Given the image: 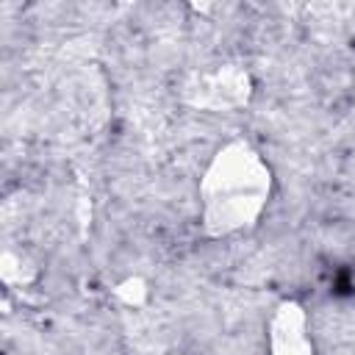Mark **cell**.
<instances>
[{
	"instance_id": "cell-1",
	"label": "cell",
	"mask_w": 355,
	"mask_h": 355,
	"mask_svg": "<svg viewBox=\"0 0 355 355\" xmlns=\"http://www.w3.org/2000/svg\"><path fill=\"white\" fill-rule=\"evenodd\" d=\"M272 169L244 139L216 150L200 178V222L208 236L247 233L258 225L272 197Z\"/></svg>"
},
{
	"instance_id": "cell-2",
	"label": "cell",
	"mask_w": 355,
	"mask_h": 355,
	"mask_svg": "<svg viewBox=\"0 0 355 355\" xmlns=\"http://www.w3.org/2000/svg\"><path fill=\"white\" fill-rule=\"evenodd\" d=\"M252 92L250 75L241 67L225 64L208 72H197L191 75V80L183 86V97L186 103L205 108V111H233L247 105Z\"/></svg>"
},
{
	"instance_id": "cell-3",
	"label": "cell",
	"mask_w": 355,
	"mask_h": 355,
	"mask_svg": "<svg viewBox=\"0 0 355 355\" xmlns=\"http://www.w3.org/2000/svg\"><path fill=\"white\" fill-rule=\"evenodd\" d=\"M269 355H313V338L308 333V313L300 302H280L266 327Z\"/></svg>"
}]
</instances>
